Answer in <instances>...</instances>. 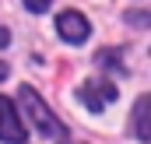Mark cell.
<instances>
[{"mask_svg": "<svg viewBox=\"0 0 151 144\" xmlns=\"http://www.w3.org/2000/svg\"><path fill=\"white\" fill-rule=\"evenodd\" d=\"M18 99H21L25 112L32 116V123L39 127V134H46V137H60V134H63V123L46 109V102L35 95V88H32V84H21V88H18Z\"/></svg>", "mask_w": 151, "mask_h": 144, "instance_id": "obj_1", "label": "cell"}, {"mask_svg": "<svg viewBox=\"0 0 151 144\" xmlns=\"http://www.w3.org/2000/svg\"><path fill=\"white\" fill-rule=\"evenodd\" d=\"M25 7H28V11H46L49 0H25Z\"/></svg>", "mask_w": 151, "mask_h": 144, "instance_id": "obj_6", "label": "cell"}, {"mask_svg": "<svg viewBox=\"0 0 151 144\" xmlns=\"http://www.w3.org/2000/svg\"><path fill=\"white\" fill-rule=\"evenodd\" d=\"M56 28H60V35L67 39V42H74V46H77V42H84L88 32H91V25H88L77 11H63V14L56 18Z\"/></svg>", "mask_w": 151, "mask_h": 144, "instance_id": "obj_4", "label": "cell"}, {"mask_svg": "<svg viewBox=\"0 0 151 144\" xmlns=\"http://www.w3.org/2000/svg\"><path fill=\"white\" fill-rule=\"evenodd\" d=\"M4 77H7V63H0V81H4Z\"/></svg>", "mask_w": 151, "mask_h": 144, "instance_id": "obj_8", "label": "cell"}, {"mask_svg": "<svg viewBox=\"0 0 151 144\" xmlns=\"http://www.w3.org/2000/svg\"><path fill=\"white\" fill-rule=\"evenodd\" d=\"M7 42H11V32H7V28H4V25H0V49H4V46H7Z\"/></svg>", "mask_w": 151, "mask_h": 144, "instance_id": "obj_7", "label": "cell"}, {"mask_svg": "<svg viewBox=\"0 0 151 144\" xmlns=\"http://www.w3.org/2000/svg\"><path fill=\"white\" fill-rule=\"evenodd\" d=\"M77 95H81V102H84L88 109L102 112V109L116 99V84L113 81H84V84L77 88Z\"/></svg>", "mask_w": 151, "mask_h": 144, "instance_id": "obj_3", "label": "cell"}, {"mask_svg": "<svg viewBox=\"0 0 151 144\" xmlns=\"http://www.w3.org/2000/svg\"><path fill=\"white\" fill-rule=\"evenodd\" d=\"M25 137H28V130H25V123H21L18 109L11 106V99H4V95H0V141L21 144Z\"/></svg>", "mask_w": 151, "mask_h": 144, "instance_id": "obj_2", "label": "cell"}, {"mask_svg": "<svg viewBox=\"0 0 151 144\" xmlns=\"http://www.w3.org/2000/svg\"><path fill=\"white\" fill-rule=\"evenodd\" d=\"M148 109H151V99H148V95H141V99H137V106H134V134H137L141 141H151V120H148Z\"/></svg>", "mask_w": 151, "mask_h": 144, "instance_id": "obj_5", "label": "cell"}]
</instances>
